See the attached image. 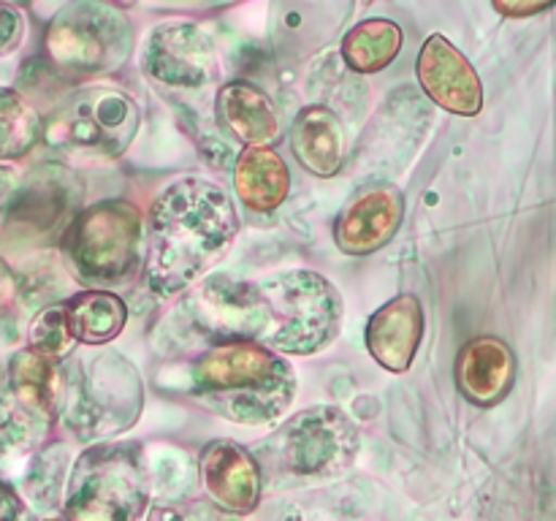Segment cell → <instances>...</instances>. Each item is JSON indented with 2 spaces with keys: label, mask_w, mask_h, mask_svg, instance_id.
I'll use <instances>...</instances> for the list:
<instances>
[{
  "label": "cell",
  "mask_w": 556,
  "mask_h": 521,
  "mask_svg": "<svg viewBox=\"0 0 556 521\" xmlns=\"http://www.w3.org/2000/svg\"><path fill=\"white\" fill-rule=\"evenodd\" d=\"M239 231L233 201L201 177L168 185L147 215L144 280L157 296H177L204 277Z\"/></svg>",
  "instance_id": "obj_1"
},
{
  "label": "cell",
  "mask_w": 556,
  "mask_h": 521,
  "mask_svg": "<svg viewBox=\"0 0 556 521\" xmlns=\"http://www.w3.org/2000/svg\"><path fill=\"white\" fill-rule=\"evenodd\" d=\"M193 394L226 421L261 427L291 407L296 378L280 353L258 342H220L193 364Z\"/></svg>",
  "instance_id": "obj_2"
},
{
  "label": "cell",
  "mask_w": 556,
  "mask_h": 521,
  "mask_svg": "<svg viewBox=\"0 0 556 521\" xmlns=\"http://www.w3.org/2000/svg\"><path fill=\"white\" fill-rule=\"evenodd\" d=\"M150 472L136 443H101L76 459L65 494L68 521H141Z\"/></svg>",
  "instance_id": "obj_3"
},
{
  "label": "cell",
  "mask_w": 556,
  "mask_h": 521,
  "mask_svg": "<svg viewBox=\"0 0 556 521\" xmlns=\"http://www.w3.org/2000/svg\"><path fill=\"white\" fill-rule=\"evenodd\" d=\"M258 288L269 309V334L261 345L269 351L313 356L340 334L342 296L318 271H282Z\"/></svg>",
  "instance_id": "obj_4"
},
{
  "label": "cell",
  "mask_w": 556,
  "mask_h": 521,
  "mask_svg": "<svg viewBox=\"0 0 556 521\" xmlns=\"http://www.w3.org/2000/svg\"><path fill=\"white\" fill-rule=\"evenodd\" d=\"M63 418L81 440L125 432L141 412V380L134 364L106 351L65 369Z\"/></svg>",
  "instance_id": "obj_5"
},
{
  "label": "cell",
  "mask_w": 556,
  "mask_h": 521,
  "mask_svg": "<svg viewBox=\"0 0 556 521\" xmlns=\"http://www.w3.org/2000/svg\"><path fill=\"white\" fill-rule=\"evenodd\" d=\"M134 38V25L117 5L79 0L49 22L43 43L49 63L60 74L90 79L117 71L130 58Z\"/></svg>",
  "instance_id": "obj_6"
},
{
  "label": "cell",
  "mask_w": 556,
  "mask_h": 521,
  "mask_svg": "<svg viewBox=\"0 0 556 521\" xmlns=\"http://www.w3.org/2000/svg\"><path fill=\"white\" fill-rule=\"evenodd\" d=\"M65 250L79 280L123 282L144 258V217L125 199L87 206L65 231Z\"/></svg>",
  "instance_id": "obj_7"
},
{
  "label": "cell",
  "mask_w": 556,
  "mask_h": 521,
  "mask_svg": "<svg viewBox=\"0 0 556 521\" xmlns=\"http://www.w3.org/2000/svg\"><path fill=\"white\" fill-rule=\"evenodd\" d=\"M139 130V106L112 87H81L43 125L49 147L68 155L119 157Z\"/></svg>",
  "instance_id": "obj_8"
},
{
  "label": "cell",
  "mask_w": 556,
  "mask_h": 521,
  "mask_svg": "<svg viewBox=\"0 0 556 521\" xmlns=\"http://www.w3.org/2000/svg\"><path fill=\"white\" fill-rule=\"evenodd\" d=\"M358 429L337 407H309L288 418L269 443L275 470L296 481H326L353 465Z\"/></svg>",
  "instance_id": "obj_9"
},
{
  "label": "cell",
  "mask_w": 556,
  "mask_h": 521,
  "mask_svg": "<svg viewBox=\"0 0 556 521\" xmlns=\"http://www.w3.org/2000/svg\"><path fill=\"white\" fill-rule=\"evenodd\" d=\"M81 195H85V182L74 171L47 163L16 182L14 193L5 199L3 217L14 231L25 237H52L76 220Z\"/></svg>",
  "instance_id": "obj_10"
},
{
  "label": "cell",
  "mask_w": 556,
  "mask_h": 521,
  "mask_svg": "<svg viewBox=\"0 0 556 521\" xmlns=\"http://www.w3.org/2000/svg\"><path fill=\"white\" fill-rule=\"evenodd\" d=\"M188 315L199 329L226 342H264L269 334V309L261 296L258 282L206 277L188 302Z\"/></svg>",
  "instance_id": "obj_11"
},
{
  "label": "cell",
  "mask_w": 556,
  "mask_h": 521,
  "mask_svg": "<svg viewBox=\"0 0 556 521\" xmlns=\"http://www.w3.org/2000/svg\"><path fill=\"white\" fill-rule=\"evenodd\" d=\"M141 65L161 85L199 90L215 79V41L193 22L163 25L150 36Z\"/></svg>",
  "instance_id": "obj_12"
},
{
  "label": "cell",
  "mask_w": 556,
  "mask_h": 521,
  "mask_svg": "<svg viewBox=\"0 0 556 521\" xmlns=\"http://www.w3.org/2000/svg\"><path fill=\"white\" fill-rule=\"evenodd\" d=\"M418 81L440 109L472 117L483 106V87L470 60L443 36H429L418 52Z\"/></svg>",
  "instance_id": "obj_13"
},
{
  "label": "cell",
  "mask_w": 556,
  "mask_h": 521,
  "mask_svg": "<svg viewBox=\"0 0 556 521\" xmlns=\"http://www.w3.org/2000/svg\"><path fill=\"white\" fill-rule=\"evenodd\" d=\"M405 215V199L394 185L362 190L353 195L334 223L337 247L348 255H369L391 242Z\"/></svg>",
  "instance_id": "obj_14"
},
{
  "label": "cell",
  "mask_w": 556,
  "mask_h": 521,
  "mask_svg": "<svg viewBox=\"0 0 556 521\" xmlns=\"http://www.w3.org/2000/svg\"><path fill=\"white\" fill-rule=\"evenodd\" d=\"M201 478L217 508L250 513L261 499V467L250 450L231 440H217L201 450Z\"/></svg>",
  "instance_id": "obj_15"
},
{
  "label": "cell",
  "mask_w": 556,
  "mask_h": 521,
  "mask_svg": "<svg viewBox=\"0 0 556 521\" xmlns=\"http://www.w3.org/2000/svg\"><path fill=\"white\" fill-rule=\"evenodd\" d=\"M424 336V309L413 293L391 298L367 323V347L389 372H407Z\"/></svg>",
  "instance_id": "obj_16"
},
{
  "label": "cell",
  "mask_w": 556,
  "mask_h": 521,
  "mask_svg": "<svg viewBox=\"0 0 556 521\" xmlns=\"http://www.w3.org/2000/svg\"><path fill=\"white\" fill-rule=\"evenodd\" d=\"M516 380V356L497 336H476L456 356V385L478 407L508 396Z\"/></svg>",
  "instance_id": "obj_17"
},
{
  "label": "cell",
  "mask_w": 556,
  "mask_h": 521,
  "mask_svg": "<svg viewBox=\"0 0 556 521\" xmlns=\"http://www.w3.org/2000/svg\"><path fill=\"white\" fill-rule=\"evenodd\" d=\"M291 147L309 174L320 179L337 177L348 155L345 125L329 106H307L293 119Z\"/></svg>",
  "instance_id": "obj_18"
},
{
  "label": "cell",
  "mask_w": 556,
  "mask_h": 521,
  "mask_svg": "<svg viewBox=\"0 0 556 521\" xmlns=\"http://www.w3.org/2000/svg\"><path fill=\"white\" fill-rule=\"evenodd\" d=\"M217 119L242 144L269 147L280 136V117L264 90L250 81H228L217 92Z\"/></svg>",
  "instance_id": "obj_19"
},
{
  "label": "cell",
  "mask_w": 556,
  "mask_h": 521,
  "mask_svg": "<svg viewBox=\"0 0 556 521\" xmlns=\"http://www.w3.org/2000/svg\"><path fill=\"white\" fill-rule=\"evenodd\" d=\"M9 385L14 399L47 421H54L63 410L65 372L54 358L41 356L30 347L16 351L9 361Z\"/></svg>",
  "instance_id": "obj_20"
},
{
  "label": "cell",
  "mask_w": 556,
  "mask_h": 521,
  "mask_svg": "<svg viewBox=\"0 0 556 521\" xmlns=\"http://www.w3.org/2000/svg\"><path fill=\"white\" fill-rule=\"evenodd\" d=\"M233 188L248 209L275 212L291 190V174L271 147H244L233 166Z\"/></svg>",
  "instance_id": "obj_21"
},
{
  "label": "cell",
  "mask_w": 556,
  "mask_h": 521,
  "mask_svg": "<svg viewBox=\"0 0 556 521\" xmlns=\"http://www.w3.org/2000/svg\"><path fill=\"white\" fill-rule=\"evenodd\" d=\"M68 313L71 334L81 345H109L114 336H119L125 320H128V309L117 293L109 291H81L65 304Z\"/></svg>",
  "instance_id": "obj_22"
},
{
  "label": "cell",
  "mask_w": 556,
  "mask_h": 521,
  "mask_svg": "<svg viewBox=\"0 0 556 521\" xmlns=\"http://www.w3.org/2000/svg\"><path fill=\"white\" fill-rule=\"evenodd\" d=\"M402 49V30L391 20H364L342 38V58L356 74H375L394 63Z\"/></svg>",
  "instance_id": "obj_23"
},
{
  "label": "cell",
  "mask_w": 556,
  "mask_h": 521,
  "mask_svg": "<svg viewBox=\"0 0 556 521\" xmlns=\"http://www.w3.org/2000/svg\"><path fill=\"white\" fill-rule=\"evenodd\" d=\"M43 136L36 109L11 87H0V163L27 155Z\"/></svg>",
  "instance_id": "obj_24"
},
{
  "label": "cell",
  "mask_w": 556,
  "mask_h": 521,
  "mask_svg": "<svg viewBox=\"0 0 556 521\" xmlns=\"http://www.w3.org/2000/svg\"><path fill=\"white\" fill-rule=\"evenodd\" d=\"M47 418L33 412L14 396H0V461H11L38 448L47 434Z\"/></svg>",
  "instance_id": "obj_25"
},
{
  "label": "cell",
  "mask_w": 556,
  "mask_h": 521,
  "mask_svg": "<svg viewBox=\"0 0 556 521\" xmlns=\"http://www.w3.org/2000/svg\"><path fill=\"white\" fill-rule=\"evenodd\" d=\"M65 465H68V450L63 445H49L47 450L33 456L30 467L25 472V481H22V488H25V497L36 508H58L60 492H63Z\"/></svg>",
  "instance_id": "obj_26"
},
{
  "label": "cell",
  "mask_w": 556,
  "mask_h": 521,
  "mask_svg": "<svg viewBox=\"0 0 556 521\" xmlns=\"http://www.w3.org/2000/svg\"><path fill=\"white\" fill-rule=\"evenodd\" d=\"M27 342H30V351L41 353L47 358H63L68 356L71 347H74V334H71L68 326V313H65V304H49L41 313L33 318L30 331H27Z\"/></svg>",
  "instance_id": "obj_27"
},
{
  "label": "cell",
  "mask_w": 556,
  "mask_h": 521,
  "mask_svg": "<svg viewBox=\"0 0 556 521\" xmlns=\"http://www.w3.org/2000/svg\"><path fill=\"white\" fill-rule=\"evenodd\" d=\"M25 38V16L14 5H0V58L14 52Z\"/></svg>",
  "instance_id": "obj_28"
},
{
  "label": "cell",
  "mask_w": 556,
  "mask_h": 521,
  "mask_svg": "<svg viewBox=\"0 0 556 521\" xmlns=\"http://www.w3.org/2000/svg\"><path fill=\"white\" fill-rule=\"evenodd\" d=\"M0 521H30L27 505L22 503L20 494L0 481Z\"/></svg>",
  "instance_id": "obj_29"
},
{
  "label": "cell",
  "mask_w": 556,
  "mask_h": 521,
  "mask_svg": "<svg viewBox=\"0 0 556 521\" xmlns=\"http://www.w3.org/2000/svg\"><path fill=\"white\" fill-rule=\"evenodd\" d=\"M494 9L505 16H532V14H541V11L548 9V3H494Z\"/></svg>",
  "instance_id": "obj_30"
},
{
  "label": "cell",
  "mask_w": 556,
  "mask_h": 521,
  "mask_svg": "<svg viewBox=\"0 0 556 521\" xmlns=\"http://www.w3.org/2000/svg\"><path fill=\"white\" fill-rule=\"evenodd\" d=\"M14 291H16L14 271H11V266L0 258V307H3L11 296H14Z\"/></svg>",
  "instance_id": "obj_31"
},
{
  "label": "cell",
  "mask_w": 556,
  "mask_h": 521,
  "mask_svg": "<svg viewBox=\"0 0 556 521\" xmlns=\"http://www.w3.org/2000/svg\"><path fill=\"white\" fill-rule=\"evenodd\" d=\"M16 182H20V179H16L14 168H11L9 163H0V201H5L14 193Z\"/></svg>",
  "instance_id": "obj_32"
},
{
  "label": "cell",
  "mask_w": 556,
  "mask_h": 521,
  "mask_svg": "<svg viewBox=\"0 0 556 521\" xmlns=\"http://www.w3.org/2000/svg\"><path fill=\"white\" fill-rule=\"evenodd\" d=\"M43 521H68V519H43Z\"/></svg>",
  "instance_id": "obj_33"
}]
</instances>
